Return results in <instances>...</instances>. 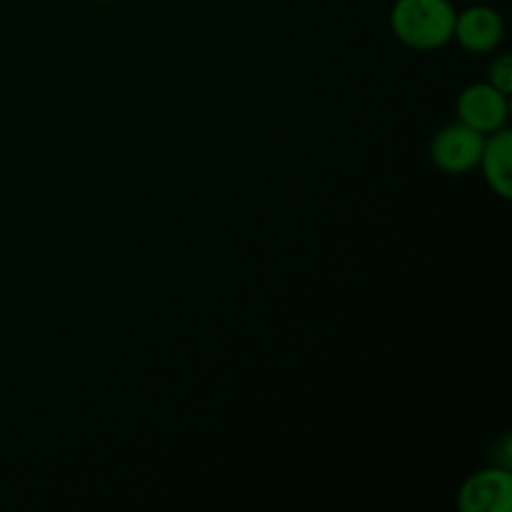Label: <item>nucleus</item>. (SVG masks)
Wrapping results in <instances>:
<instances>
[{
	"mask_svg": "<svg viewBox=\"0 0 512 512\" xmlns=\"http://www.w3.org/2000/svg\"><path fill=\"white\" fill-rule=\"evenodd\" d=\"M455 15L450 0H395L390 25L400 43L415 50L443 48L453 40Z\"/></svg>",
	"mask_w": 512,
	"mask_h": 512,
	"instance_id": "1",
	"label": "nucleus"
},
{
	"mask_svg": "<svg viewBox=\"0 0 512 512\" xmlns=\"http://www.w3.org/2000/svg\"><path fill=\"white\" fill-rule=\"evenodd\" d=\"M483 145V133L458 120V123L445 125L435 133L433 143H430V160L443 173L463 175L480 163Z\"/></svg>",
	"mask_w": 512,
	"mask_h": 512,
	"instance_id": "2",
	"label": "nucleus"
},
{
	"mask_svg": "<svg viewBox=\"0 0 512 512\" xmlns=\"http://www.w3.org/2000/svg\"><path fill=\"white\" fill-rule=\"evenodd\" d=\"M463 512H510L512 475L505 468H488L470 475L458 495Z\"/></svg>",
	"mask_w": 512,
	"mask_h": 512,
	"instance_id": "3",
	"label": "nucleus"
},
{
	"mask_svg": "<svg viewBox=\"0 0 512 512\" xmlns=\"http://www.w3.org/2000/svg\"><path fill=\"white\" fill-rule=\"evenodd\" d=\"M458 118L478 133H495L508 118V95L490 83L470 85L458 98Z\"/></svg>",
	"mask_w": 512,
	"mask_h": 512,
	"instance_id": "4",
	"label": "nucleus"
},
{
	"mask_svg": "<svg viewBox=\"0 0 512 512\" xmlns=\"http://www.w3.org/2000/svg\"><path fill=\"white\" fill-rule=\"evenodd\" d=\"M453 38L470 53H490L503 40V20L488 5H473L455 15Z\"/></svg>",
	"mask_w": 512,
	"mask_h": 512,
	"instance_id": "5",
	"label": "nucleus"
},
{
	"mask_svg": "<svg viewBox=\"0 0 512 512\" xmlns=\"http://www.w3.org/2000/svg\"><path fill=\"white\" fill-rule=\"evenodd\" d=\"M488 185L500 198L510 200L512 195V133L510 130H495L493 138L485 140L480 163Z\"/></svg>",
	"mask_w": 512,
	"mask_h": 512,
	"instance_id": "6",
	"label": "nucleus"
},
{
	"mask_svg": "<svg viewBox=\"0 0 512 512\" xmlns=\"http://www.w3.org/2000/svg\"><path fill=\"white\" fill-rule=\"evenodd\" d=\"M490 85L498 88L503 95L512 93V58L510 55H500L493 65H490Z\"/></svg>",
	"mask_w": 512,
	"mask_h": 512,
	"instance_id": "7",
	"label": "nucleus"
},
{
	"mask_svg": "<svg viewBox=\"0 0 512 512\" xmlns=\"http://www.w3.org/2000/svg\"><path fill=\"white\" fill-rule=\"evenodd\" d=\"M93 3H105V0H93Z\"/></svg>",
	"mask_w": 512,
	"mask_h": 512,
	"instance_id": "8",
	"label": "nucleus"
}]
</instances>
